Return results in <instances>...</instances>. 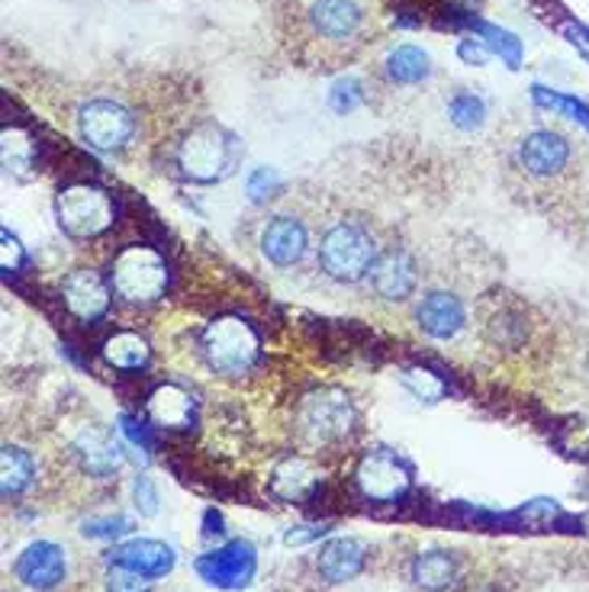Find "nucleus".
I'll return each mask as SVG.
<instances>
[{
    "label": "nucleus",
    "instance_id": "41",
    "mask_svg": "<svg viewBox=\"0 0 589 592\" xmlns=\"http://www.w3.org/2000/svg\"><path fill=\"white\" fill-rule=\"evenodd\" d=\"M584 367H587V377H589V351H587V361H584Z\"/></svg>",
    "mask_w": 589,
    "mask_h": 592
},
{
    "label": "nucleus",
    "instance_id": "42",
    "mask_svg": "<svg viewBox=\"0 0 589 592\" xmlns=\"http://www.w3.org/2000/svg\"><path fill=\"white\" fill-rule=\"evenodd\" d=\"M584 528H587V535H589V515H587V519H584Z\"/></svg>",
    "mask_w": 589,
    "mask_h": 592
},
{
    "label": "nucleus",
    "instance_id": "4",
    "mask_svg": "<svg viewBox=\"0 0 589 592\" xmlns=\"http://www.w3.org/2000/svg\"><path fill=\"white\" fill-rule=\"evenodd\" d=\"M374 261H377V242L361 223L342 219L329 226L319 242V264L326 277L339 284H358L361 277L371 274Z\"/></svg>",
    "mask_w": 589,
    "mask_h": 592
},
{
    "label": "nucleus",
    "instance_id": "30",
    "mask_svg": "<svg viewBox=\"0 0 589 592\" xmlns=\"http://www.w3.org/2000/svg\"><path fill=\"white\" fill-rule=\"evenodd\" d=\"M148 590H151V580L139 577V573H133V570H126V567L110 563V570H106V592H148Z\"/></svg>",
    "mask_w": 589,
    "mask_h": 592
},
{
    "label": "nucleus",
    "instance_id": "38",
    "mask_svg": "<svg viewBox=\"0 0 589 592\" xmlns=\"http://www.w3.org/2000/svg\"><path fill=\"white\" fill-rule=\"evenodd\" d=\"M326 532H329V525H299V528H291V532L284 535V542L306 544V542H313V538H322Z\"/></svg>",
    "mask_w": 589,
    "mask_h": 592
},
{
    "label": "nucleus",
    "instance_id": "37",
    "mask_svg": "<svg viewBox=\"0 0 589 592\" xmlns=\"http://www.w3.org/2000/svg\"><path fill=\"white\" fill-rule=\"evenodd\" d=\"M133 490H136V505H139V512H143V515H155V512H158V493H155L151 480H148V477H139Z\"/></svg>",
    "mask_w": 589,
    "mask_h": 592
},
{
    "label": "nucleus",
    "instance_id": "40",
    "mask_svg": "<svg viewBox=\"0 0 589 592\" xmlns=\"http://www.w3.org/2000/svg\"><path fill=\"white\" fill-rule=\"evenodd\" d=\"M567 33H570V43L574 46H580L584 49V55L589 58V33L584 30V26H567Z\"/></svg>",
    "mask_w": 589,
    "mask_h": 592
},
{
    "label": "nucleus",
    "instance_id": "33",
    "mask_svg": "<svg viewBox=\"0 0 589 592\" xmlns=\"http://www.w3.org/2000/svg\"><path fill=\"white\" fill-rule=\"evenodd\" d=\"M277 187H281V181H277V174H274L271 168H254L246 181L248 197L254 200V203L274 197V191H277Z\"/></svg>",
    "mask_w": 589,
    "mask_h": 592
},
{
    "label": "nucleus",
    "instance_id": "17",
    "mask_svg": "<svg viewBox=\"0 0 589 592\" xmlns=\"http://www.w3.org/2000/svg\"><path fill=\"white\" fill-rule=\"evenodd\" d=\"M106 560L116 563V567H126V570H133V573H139L146 580H158V577L174 570V550L165 542H151V538L120 544V547L110 550Z\"/></svg>",
    "mask_w": 589,
    "mask_h": 592
},
{
    "label": "nucleus",
    "instance_id": "9",
    "mask_svg": "<svg viewBox=\"0 0 589 592\" xmlns=\"http://www.w3.org/2000/svg\"><path fill=\"white\" fill-rule=\"evenodd\" d=\"M354 487L371 502H399L412 490V470L396 451L377 447L354 464Z\"/></svg>",
    "mask_w": 589,
    "mask_h": 592
},
{
    "label": "nucleus",
    "instance_id": "39",
    "mask_svg": "<svg viewBox=\"0 0 589 592\" xmlns=\"http://www.w3.org/2000/svg\"><path fill=\"white\" fill-rule=\"evenodd\" d=\"M20 264H23V248L10 232H3V271H16Z\"/></svg>",
    "mask_w": 589,
    "mask_h": 592
},
{
    "label": "nucleus",
    "instance_id": "34",
    "mask_svg": "<svg viewBox=\"0 0 589 592\" xmlns=\"http://www.w3.org/2000/svg\"><path fill=\"white\" fill-rule=\"evenodd\" d=\"M120 429L126 432V439L136 444V447H143L146 454H151L155 439H151L148 425H143V422H139V419H133V415H120Z\"/></svg>",
    "mask_w": 589,
    "mask_h": 592
},
{
    "label": "nucleus",
    "instance_id": "7",
    "mask_svg": "<svg viewBox=\"0 0 589 592\" xmlns=\"http://www.w3.org/2000/svg\"><path fill=\"white\" fill-rule=\"evenodd\" d=\"M574 164V143L557 129H532L516 146V168L539 184L567 178Z\"/></svg>",
    "mask_w": 589,
    "mask_h": 592
},
{
    "label": "nucleus",
    "instance_id": "12",
    "mask_svg": "<svg viewBox=\"0 0 589 592\" xmlns=\"http://www.w3.org/2000/svg\"><path fill=\"white\" fill-rule=\"evenodd\" d=\"M110 299H113L110 277H103V274L91 271V267H78V271H71L61 281V303L81 322L103 319L106 309H110Z\"/></svg>",
    "mask_w": 589,
    "mask_h": 592
},
{
    "label": "nucleus",
    "instance_id": "3",
    "mask_svg": "<svg viewBox=\"0 0 589 592\" xmlns=\"http://www.w3.org/2000/svg\"><path fill=\"white\" fill-rule=\"evenodd\" d=\"M168 261L148 246H126L110 264V287L123 303L148 306L168 291Z\"/></svg>",
    "mask_w": 589,
    "mask_h": 592
},
{
    "label": "nucleus",
    "instance_id": "27",
    "mask_svg": "<svg viewBox=\"0 0 589 592\" xmlns=\"http://www.w3.org/2000/svg\"><path fill=\"white\" fill-rule=\"evenodd\" d=\"M399 380H403V387L409 394L416 396V399H422V402H439L448 394V384L435 371H429V367H406L399 374Z\"/></svg>",
    "mask_w": 589,
    "mask_h": 592
},
{
    "label": "nucleus",
    "instance_id": "5",
    "mask_svg": "<svg viewBox=\"0 0 589 592\" xmlns=\"http://www.w3.org/2000/svg\"><path fill=\"white\" fill-rule=\"evenodd\" d=\"M55 219L71 239H98L116 223V203L98 184H68L55 197Z\"/></svg>",
    "mask_w": 589,
    "mask_h": 592
},
{
    "label": "nucleus",
    "instance_id": "23",
    "mask_svg": "<svg viewBox=\"0 0 589 592\" xmlns=\"http://www.w3.org/2000/svg\"><path fill=\"white\" fill-rule=\"evenodd\" d=\"M409 573H412V583H416V587L439 592L454 583L457 563H454V557H451L448 550H426V554H419V557L412 560Z\"/></svg>",
    "mask_w": 589,
    "mask_h": 592
},
{
    "label": "nucleus",
    "instance_id": "24",
    "mask_svg": "<svg viewBox=\"0 0 589 592\" xmlns=\"http://www.w3.org/2000/svg\"><path fill=\"white\" fill-rule=\"evenodd\" d=\"M0 477H3V496H20L26 493L36 480V460L30 451L16 447V444H7L3 454H0Z\"/></svg>",
    "mask_w": 589,
    "mask_h": 592
},
{
    "label": "nucleus",
    "instance_id": "25",
    "mask_svg": "<svg viewBox=\"0 0 589 592\" xmlns=\"http://www.w3.org/2000/svg\"><path fill=\"white\" fill-rule=\"evenodd\" d=\"M384 71L393 84H419L432 75V58L419 46H399L387 55Z\"/></svg>",
    "mask_w": 589,
    "mask_h": 592
},
{
    "label": "nucleus",
    "instance_id": "13",
    "mask_svg": "<svg viewBox=\"0 0 589 592\" xmlns=\"http://www.w3.org/2000/svg\"><path fill=\"white\" fill-rule=\"evenodd\" d=\"M16 580L30 590L49 592L65 580L68 560L65 550L52 542H33L23 547V554L16 557Z\"/></svg>",
    "mask_w": 589,
    "mask_h": 592
},
{
    "label": "nucleus",
    "instance_id": "28",
    "mask_svg": "<svg viewBox=\"0 0 589 592\" xmlns=\"http://www.w3.org/2000/svg\"><path fill=\"white\" fill-rule=\"evenodd\" d=\"M535 100L541 106L554 110V113H567L570 119H577L584 129H589V106L574 98H564V94H554V91H544V88H535Z\"/></svg>",
    "mask_w": 589,
    "mask_h": 592
},
{
    "label": "nucleus",
    "instance_id": "10",
    "mask_svg": "<svg viewBox=\"0 0 589 592\" xmlns=\"http://www.w3.org/2000/svg\"><path fill=\"white\" fill-rule=\"evenodd\" d=\"M306 23L316 43L329 49H344L361 43L364 10L354 0H313L306 10Z\"/></svg>",
    "mask_w": 589,
    "mask_h": 592
},
{
    "label": "nucleus",
    "instance_id": "35",
    "mask_svg": "<svg viewBox=\"0 0 589 592\" xmlns=\"http://www.w3.org/2000/svg\"><path fill=\"white\" fill-rule=\"evenodd\" d=\"M557 515H560V509H557L554 499H535L529 509H522V519H529V522H535V525H551Z\"/></svg>",
    "mask_w": 589,
    "mask_h": 592
},
{
    "label": "nucleus",
    "instance_id": "29",
    "mask_svg": "<svg viewBox=\"0 0 589 592\" xmlns=\"http://www.w3.org/2000/svg\"><path fill=\"white\" fill-rule=\"evenodd\" d=\"M361 103H364V88H361V81L344 78V81H336V84H332V91H329V106H332L336 113H351V110L361 106Z\"/></svg>",
    "mask_w": 589,
    "mask_h": 592
},
{
    "label": "nucleus",
    "instance_id": "6",
    "mask_svg": "<svg viewBox=\"0 0 589 592\" xmlns=\"http://www.w3.org/2000/svg\"><path fill=\"white\" fill-rule=\"evenodd\" d=\"M354 402L339 387H319L303 396L296 409V429L309 444L342 442L354 425Z\"/></svg>",
    "mask_w": 589,
    "mask_h": 592
},
{
    "label": "nucleus",
    "instance_id": "15",
    "mask_svg": "<svg viewBox=\"0 0 589 592\" xmlns=\"http://www.w3.org/2000/svg\"><path fill=\"white\" fill-rule=\"evenodd\" d=\"M309 251V232L296 216H274L261 232V254L277 267H294Z\"/></svg>",
    "mask_w": 589,
    "mask_h": 592
},
{
    "label": "nucleus",
    "instance_id": "21",
    "mask_svg": "<svg viewBox=\"0 0 589 592\" xmlns=\"http://www.w3.org/2000/svg\"><path fill=\"white\" fill-rule=\"evenodd\" d=\"M75 454H78L81 467H84L88 474L100 477V480L113 477V474L120 470V464H123L120 444L113 442V435L103 432V429H88V432H81L78 442H75Z\"/></svg>",
    "mask_w": 589,
    "mask_h": 592
},
{
    "label": "nucleus",
    "instance_id": "1",
    "mask_svg": "<svg viewBox=\"0 0 589 592\" xmlns=\"http://www.w3.org/2000/svg\"><path fill=\"white\" fill-rule=\"evenodd\" d=\"M239 158H242V143L216 123L194 126L174 148V164H178L181 178H188L194 184H216V181L229 178L236 171Z\"/></svg>",
    "mask_w": 589,
    "mask_h": 592
},
{
    "label": "nucleus",
    "instance_id": "19",
    "mask_svg": "<svg viewBox=\"0 0 589 592\" xmlns=\"http://www.w3.org/2000/svg\"><path fill=\"white\" fill-rule=\"evenodd\" d=\"M367 563V547L358 538H332L319 547L316 570L322 573L326 583H348L354 580Z\"/></svg>",
    "mask_w": 589,
    "mask_h": 592
},
{
    "label": "nucleus",
    "instance_id": "14",
    "mask_svg": "<svg viewBox=\"0 0 589 592\" xmlns=\"http://www.w3.org/2000/svg\"><path fill=\"white\" fill-rule=\"evenodd\" d=\"M371 291L381 296V299H390V303H399V299H409L416 284H419V271H416V261L409 251L403 248H390V251H381L371 274Z\"/></svg>",
    "mask_w": 589,
    "mask_h": 592
},
{
    "label": "nucleus",
    "instance_id": "16",
    "mask_svg": "<svg viewBox=\"0 0 589 592\" xmlns=\"http://www.w3.org/2000/svg\"><path fill=\"white\" fill-rule=\"evenodd\" d=\"M416 322L432 339H454L467 322V309L461 296L448 294V291H429L416 306Z\"/></svg>",
    "mask_w": 589,
    "mask_h": 592
},
{
    "label": "nucleus",
    "instance_id": "11",
    "mask_svg": "<svg viewBox=\"0 0 589 592\" xmlns=\"http://www.w3.org/2000/svg\"><path fill=\"white\" fill-rule=\"evenodd\" d=\"M258 567V554L251 542H229L196 560L200 580H206L216 590H242L251 583Z\"/></svg>",
    "mask_w": 589,
    "mask_h": 592
},
{
    "label": "nucleus",
    "instance_id": "32",
    "mask_svg": "<svg viewBox=\"0 0 589 592\" xmlns=\"http://www.w3.org/2000/svg\"><path fill=\"white\" fill-rule=\"evenodd\" d=\"M133 525H129V519H123V515H103V519H88L84 522V535L88 538H120V535H126Z\"/></svg>",
    "mask_w": 589,
    "mask_h": 592
},
{
    "label": "nucleus",
    "instance_id": "2",
    "mask_svg": "<svg viewBox=\"0 0 589 592\" xmlns=\"http://www.w3.org/2000/svg\"><path fill=\"white\" fill-rule=\"evenodd\" d=\"M200 351L213 374L219 377H242L254 367L261 342L258 332L239 316H216L200 332Z\"/></svg>",
    "mask_w": 589,
    "mask_h": 592
},
{
    "label": "nucleus",
    "instance_id": "20",
    "mask_svg": "<svg viewBox=\"0 0 589 592\" xmlns=\"http://www.w3.org/2000/svg\"><path fill=\"white\" fill-rule=\"evenodd\" d=\"M319 487H322V477L306 457H284L271 470V493L284 502H306L316 496Z\"/></svg>",
    "mask_w": 589,
    "mask_h": 592
},
{
    "label": "nucleus",
    "instance_id": "8",
    "mask_svg": "<svg viewBox=\"0 0 589 592\" xmlns=\"http://www.w3.org/2000/svg\"><path fill=\"white\" fill-rule=\"evenodd\" d=\"M78 133L98 151H120L136 136V116L120 100L94 98L78 110Z\"/></svg>",
    "mask_w": 589,
    "mask_h": 592
},
{
    "label": "nucleus",
    "instance_id": "18",
    "mask_svg": "<svg viewBox=\"0 0 589 592\" xmlns=\"http://www.w3.org/2000/svg\"><path fill=\"white\" fill-rule=\"evenodd\" d=\"M146 412L158 429H191L196 419V402L184 387L161 384L148 394Z\"/></svg>",
    "mask_w": 589,
    "mask_h": 592
},
{
    "label": "nucleus",
    "instance_id": "26",
    "mask_svg": "<svg viewBox=\"0 0 589 592\" xmlns=\"http://www.w3.org/2000/svg\"><path fill=\"white\" fill-rule=\"evenodd\" d=\"M448 116H451V123H454L457 129L471 133V129H480V126H484V119H487V103H484V98L471 94V91H461V94H454L451 103H448Z\"/></svg>",
    "mask_w": 589,
    "mask_h": 592
},
{
    "label": "nucleus",
    "instance_id": "31",
    "mask_svg": "<svg viewBox=\"0 0 589 592\" xmlns=\"http://www.w3.org/2000/svg\"><path fill=\"white\" fill-rule=\"evenodd\" d=\"M480 33L487 36L484 43L490 46L492 52H499L512 68L519 65V58H522V49H519V39H512L506 30H496V26H487V23H480Z\"/></svg>",
    "mask_w": 589,
    "mask_h": 592
},
{
    "label": "nucleus",
    "instance_id": "36",
    "mask_svg": "<svg viewBox=\"0 0 589 592\" xmlns=\"http://www.w3.org/2000/svg\"><path fill=\"white\" fill-rule=\"evenodd\" d=\"M457 55H461L467 65H487V61H490L492 49L487 46V43H484V39H461Z\"/></svg>",
    "mask_w": 589,
    "mask_h": 592
},
{
    "label": "nucleus",
    "instance_id": "22",
    "mask_svg": "<svg viewBox=\"0 0 589 592\" xmlns=\"http://www.w3.org/2000/svg\"><path fill=\"white\" fill-rule=\"evenodd\" d=\"M151 357V348L139 335V332H113L106 342H103V361L113 367V371H123V374H136L143 371Z\"/></svg>",
    "mask_w": 589,
    "mask_h": 592
}]
</instances>
